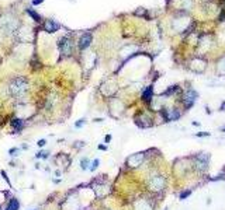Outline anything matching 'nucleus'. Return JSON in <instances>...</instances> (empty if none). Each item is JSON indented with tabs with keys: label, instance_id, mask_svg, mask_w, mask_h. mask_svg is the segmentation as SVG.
Segmentation results:
<instances>
[{
	"label": "nucleus",
	"instance_id": "1",
	"mask_svg": "<svg viewBox=\"0 0 225 210\" xmlns=\"http://www.w3.org/2000/svg\"><path fill=\"white\" fill-rule=\"evenodd\" d=\"M28 87H30V83H28V80L25 77H16L11 80L8 90H10L11 95H14V97H21L22 94L27 92Z\"/></svg>",
	"mask_w": 225,
	"mask_h": 210
},
{
	"label": "nucleus",
	"instance_id": "2",
	"mask_svg": "<svg viewBox=\"0 0 225 210\" xmlns=\"http://www.w3.org/2000/svg\"><path fill=\"white\" fill-rule=\"evenodd\" d=\"M58 49L63 58H68L73 53V39L70 35H63L58 39Z\"/></svg>",
	"mask_w": 225,
	"mask_h": 210
},
{
	"label": "nucleus",
	"instance_id": "3",
	"mask_svg": "<svg viewBox=\"0 0 225 210\" xmlns=\"http://www.w3.org/2000/svg\"><path fill=\"white\" fill-rule=\"evenodd\" d=\"M92 42H93V32L92 31H84V32L80 34V36H79V39H78V49L80 50V52L89 49Z\"/></svg>",
	"mask_w": 225,
	"mask_h": 210
},
{
	"label": "nucleus",
	"instance_id": "4",
	"mask_svg": "<svg viewBox=\"0 0 225 210\" xmlns=\"http://www.w3.org/2000/svg\"><path fill=\"white\" fill-rule=\"evenodd\" d=\"M61 28H62V25L53 18H45L44 22H42V30L47 34H55V32H58Z\"/></svg>",
	"mask_w": 225,
	"mask_h": 210
},
{
	"label": "nucleus",
	"instance_id": "5",
	"mask_svg": "<svg viewBox=\"0 0 225 210\" xmlns=\"http://www.w3.org/2000/svg\"><path fill=\"white\" fill-rule=\"evenodd\" d=\"M25 13L30 16V18L31 20H34V21L37 22V24H42L44 22V17L41 16V14L38 13V11L35 10V8H32V7H25Z\"/></svg>",
	"mask_w": 225,
	"mask_h": 210
},
{
	"label": "nucleus",
	"instance_id": "6",
	"mask_svg": "<svg viewBox=\"0 0 225 210\" xmlns=\"http://www.w3.org/2000/svg\"><path fill=\"white\" fill-rule=\"evenodd\" d=\"M197 97H198V95H197V92L196 91H193V90H190V91L187 92V94L184 95V98H183V101H184V104H186V106H191L194 104V101L197 100Z\"/></svg>",
	"mask_w": 225,
	"mask_h": 210
},
{
	"label": "nucleus",
	"instance_id": "7",
	"mask_svg": "<svg viewBox=\"0 0 225 210\" xmlns=\"http://www.w3.org/2000/svg\"><path fill=\"white\" fill-rule=\"evenodd\" d=\"M152 97H153V87L149 86V87H146V90L142 92V100L146 101V102H151Z\"/></svg>",
	"mask_w": 225,
	"mask_h": 210
},
{
	"label": "nucleus",
	"instance_id": "8",
	"mask_svg": "<svg viewBox=\"0 0 225 210\" xmlns=\"http://www.w3.org/2000/svg\"><path fill=\"white\" fill-rule=\"evenodd\" d=\"M11 126H13L14 132H20L22 128H24V122H22L21 119H17V118H14V119L11 120Z\"/></svg>",
	"mask_w": 225,
	"mask_h": 210
},
{
	"label": "nucleus",
	"instance_id": "9",
	"mask_svg": "<svg viewBox=\"0 0 225 210\" xmlns=\"http://www.w3.org/2000/svg\"><path fill=\"white\" fill-rule=\"evenodd\" d=\"M134 16H137V17H143V18H146V20L151 18V17H149L148 10H146V8H143V7L137 8V10L134 11Z\"/></svg>",
	"mask_w": 225,
	"mask_h": 210
},
{
	"label": "nucleus",
	"instance_id": "10",
	"mask_svg": "<svg viewBox=\"0 0 225 210\" xmlns=\"http://www.w3.org/2000/svg\"><path fill=\"white\" fill-rule=\"evenodd\" d=\"M20 209V203L17 199H10V202L7 203V207H6V210H18Z\"/></svg>",
	"mask_w": 225,
	"mask_h": 210
},
{
	"label": "nucleus",
	"instance_id": "11",
	"mask_svg": "<svg viewBox=\"0 0 225 210\" xmlns=\"http://www.w3.org/2000/svg\"><path fill=\"white\" fill-rule=\"evenodd\" d=\"M80 167H82V170H86V168L89 167V160H87V158H82Z\"/></svg>",
	"mask_w": 225,
	"mask_h": 210
},
{
	"label": "nucleus",
	"instance_id": "12",
	"mask_svg": "<svg viewBox=\"0 0 225 210\" xmlns=\"http://www.w3.org/2000/svg\"><path fill=\"white\" fill-rule=\"evenodd\" d=\"M45 0H31V6L32 7H37V6H39V4H42Z\"/></svg>",
	"mask_w": 225,
	"mask_h": 210
},
{
	"label": "nucleus",
	"instance_id": "13",
	"mask_svg": "<svg viewBox=\"0 0 225 210\" xmlns=\"http://www.w3.org/2000/svg\"><path fill=\"white\" fill-rule=\"evenodd\" d=\"M84 122H86V120H84V119H79L78 122L75 123V126H76V128H82V126L84 125Z\"/></svg>",
	"mask_w": 225,
	"mask_h": 210
},
{
	"label": "nucleus",
	"instance_id": "14",
	"mask_svg": "<svg viewBox=\"0 0 225 210\" xmlns=\"http://www.w3.org/2000/svg\"><path fill=\"white\" fill-rule=\"evenodd\" d=\"M37 157H38V158H39V157H42V158H47V157H48V153H44V151H39V153L37 154Z\"/></svg>",
	"mask_w": 225,
	"mask_h": 210
},
{
	"label": "nucleus",
	"instance_id": "15",
	"mask_svg": "<svg viewBox=\"0 0 225 210\" xmlns=\"http://www.w3.org/2000/svg\"><path fill=\"white\" fill-rule=\"evenodd\" d=\"M97 165H98V160H94V161H93V165H92V168H90V170H92V171H94L96 168H97Z\"/></svg>",
	"mask_w": 225,
	"mask_h": 210
},
{
	"label": "nucleus",
	"instance_id": "16",
	"mask_svg": "<svg viewBox=\"0 0 225 210\" xmlns=\"http://www.w3.org/2000/svg\"><path fill=\"white\" fill-rule=\"evenodd\" d=\"M37 144L39 146V147H42V146H45V140L44 139H41V140H38V143H37Z\"/></svg>",
	"mask_w": 225,
	"mask_h": 210
},
{
	"label": "nucleus",
	"instance_id": "17",
	"mask_svg": "<svg viewBox=\"0 0 225 210\" xmlns=\"http://www.w3.org/2000/svg\"><path fill=\"white\" fill-rule=\"evenodd\" d=\"M188 193H190V192H184V193H182V195H180V198H182V199H183V198H186V196H188Z\"/></svg>",
	"mask_w": 225,
	"mask_h": 210
},
{
	"label": "nucleus",
	"instance_id": "18",
	"mask_svg": "<svg viewBox=\"0 0 225 210\" xmlns=\"http://www.w3.org/2000/svg\"><path fill=\"white\" fill-rule=\"evenodd\" d=\"M110 140H111V136H106V142H107V143H108V142H110Z\"/></svg>",
	"mask_w": 225,
	"mask_h": 210
},
{
	"label": "nucleus",
	"instance_id": "19",
	"mask_svg": "<svg viewBox=\"0 0 225 210\" xmlns=\"http://www.w3.org/2000/svg\"><path fill=\"white\" fill-rule=\"evenodd\" d=\"M224 108H225V102H224V104H222V105H221V109H224Z\"/></svg>",
	"mask_w": 225,
	"mask_h": 210
},
{
	"label": "nucleus",
	"instance_id": "20",
	"mask_svg": "<svg viewBox=\"0 0 225 210\" xmlns=\"http://www.w3.org/2000/svg\"><path fill=\"white\" fill-rule=\"evenodd\" d=\"M222 130H224V132H225V128H224V129H222Z\"/></svg>",
	"mask_w": 225,
	"mask_h": 210
}]
</instances>
